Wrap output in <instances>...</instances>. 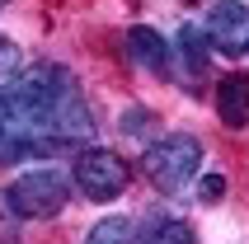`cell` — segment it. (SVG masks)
Listing matches in <instances>:
<instances>
[{"mask_svg": "<svg viewBox=\"0 0 249 244\" xmlns=\"http://www.w3.org/2000/svg\"><path fill=\"white\" fill-rule=\"evenodd\" d=\"M141 164H146V178H151L160 192H179L183 183L202 169V141L188 136V132H169V136H160V141L146 146Z\"/></svg>", "mask_w": 249, "mask_h": 244, "instance_id": "1", "label": "cell"}, {"mask_svg": "<svg viewBox=\"0 0 249 244\" xmlns=\"http://www.w3.org/2000/svg\"><path fill=\"white\" fill-rule=\"evenodd\" d=\"M66 197H71V188H66V178L56 174V169H33V174L14 178L10 188H5V207H10L14 216H28V221L56 216L66 207Z\"/></svg>", "mask_w": 249, "mask_h": 244, "instance_id": "2", "label": "cell"}, {"mask_svg": "<svg viewBox=\"0 0 249 244\" xmlns=\"http://www.w3.org/2000/svg\"><path fill=\"white\" fill-rule=\"evenodd\" d=\"M75 183L89 192V202H113L118 192L127 188V160L123 155H113V150H80V160H75Z\"/></svg>", "mask_w": 249, "mask_h": 244, "instance_id": "3", "label": "cell"}, {"mask_svg": "<svg viewBox=\"0 0 249 244\" xmlns=\"http://www.w3.org/2000/svg\"><path fill=\"white\" fill-rule=\"evenodd\" d=\"M207 38L231 56L249 52V5L245 0H216L207 14Z\"/></svg>", "mask_w": 249, "mask_h": 244, "instance_id": "4", "label": "cell"}, {"mask_svg": "<svg viewBox=\"0 0 249 244\" xmlns=\"http://www.w3.org/2000/svg\"><path fill=\"white\" fill-rule=\"evenodd\" d=\"M127 52L137 56L141 66H151L155 75H165L169 70V61H174V52H169V42L155 33V28H146V24H137L132 33H127Z\"/></svg>", "mask_w": 249, "mask_h": 244, "instance_id": "5", "label": "cell"}, {"mask_svg": "<svg viewBox=\"0 0 249 244\" xmlns=\"http://www.w3.org/2000/svg\"><path fill=\"white\" fill-rule=\"evenodd\" d=\"M216 113L226 127H245L249 122V80L245 75H226L216 85Z\"/></svg>", "mask_w": 249, "mask_h": 244, "instance_id": "6", "label": "cell"}, {"mask_svg": "<svg viewBox=\"0 0 249 244\" xmlns=\"http://www.w3.org/2000/svg\"><path fill=\"white\" fill-rule=\"evenodd\" d=\"M85 244H137V230H132L127 216H108V221H99L94 230L85 235Z\"/></svg>", "mask_w": 249, "mask_h": 244, "instance_id": "7", "label": "cell"}, {"mask_svg": "<svg viewBox=\"0 0 249 244\" xmlns=\"http://www.w3.org/2000/svg\"><path fill=\"white\" fill-rule=\"evenodd\" d=\"M179 42H183V56H188V66H193V70H202V66H207V38L197 33V24H183Z\"/></svg>", "mask_w": 249, "mask_h": 244, "instance_id": "8", "label": "cell"}, {"mask_svg": "<svg viewBox=\"0 0 249 244\" xmlns=\"http://www.w3.org/2000/svg\"><path fill=\"white\" fill-rule=\"evenodd\" d=\"M146 244H197V235H193L188 221H165V226H160Z\"/></svg>", "mask_w": 249, "mask_h": 244, "instance_id": "9", "label": "cell"}, {"mask_svg": "<svg viewBox=\"0 0 249 244\" xmlns=\"http://www.w3.org/2000/svg\"><path fill=\"white\" fill-rule=\"evenodd\" d=\"M14 70H19V47L10 38H0V80H10Z\"/></svg>", "mask_w": 249, "mask_h": 244, "instance_id": "10", "label": "cell"}, {"mask_svg": "<svg viewBox=\"0 0 249 244\" xmlns=\"http://www.w3.org/2000/svg\"><path fill=\"white\" fill-rule=\"evenodd\" d=\"M221 192H226L221 174H202V183H197V197H202V202H221Z\"/></svg>", "mask_w": 249, "mask_h": 244, "instance_id": "11", "label": "cell"}]
</instances>
